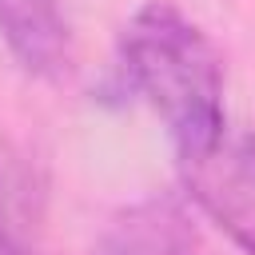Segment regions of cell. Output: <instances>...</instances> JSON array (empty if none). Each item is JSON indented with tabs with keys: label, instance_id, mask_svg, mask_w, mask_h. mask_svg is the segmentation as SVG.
<instances>
[{
	"label": "cell",
	"instance_id": "6da1fadb",
	"mask_svg": "<svg viewBox=\"0 0 255 255\" xmlns=\"http://www.w3.org/2000/svg\"><path fill=\"white\" fill-rule=\"evenodd\" d=\"M120 76L175 143V159H191L215 143L223 124V60L215 44L175 4H143L120 36Z\"/></svg>",
	"mask_w": 255,
	"mask_h": 255
},
{
	"label": "cell",
	"instance_id": "7a4b0ae2",
	"mask_svg": "<svg viewBox=\"0 0 255 255\" xmlns=\"http://www.w3.org/2000/svg\"><path fill=\"white\" fill-rule=\"evenodd\" d=\"M179 175L199 211L255 255V135L223 128L211 147L179 159Z\"/></svg>",
	"mask_w": 255,
	"mask_h": 255
},
{
	"label": "cell",
	"instance_id": "3957f363",
	"mask_svg": "<svg viewBox=\"0 0 255 255\" xmlns=\"http://www.w3.org/2000/svg\"><path fill=\"white\" fill-rule=\"evenodd\" d=\"M92 255H199V235L183 199L155 191L112 215Z\"/></svg>",
	"mask_w": 255,
	"mask_h": 255
},
{
	"label": "cell",
	"instance_id": "277c9868",
	"mask_svg": "<svg viewBox=\"0 0 255 255\" xmlns=\"http://www.w3.org/2000/svg\"><path fill=\"white\" fill-rule=\"evenodd\" d=\"M0 36L16 64L40 80H64L72 40L60 0H0Z\"/></svg>",
	"mask_w": 255,
	"mask_h": 255
},
{
	"label": "cell",
	"instance_id": "5b68a950",
	"mask_svg": "<svg viewBox=\"0 0 255 255\" xmlns=\"http://www.w3.org/2000/svg\"><path fill=\"white\" fill-rule=\"evenodd\" d=\"M0 255H24V251H20V243H16V235L8 231V219H4V207H0Z\"/></svg>",
	"mask_w": 255,
	"mask_h": 255
}]
</instances>
